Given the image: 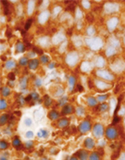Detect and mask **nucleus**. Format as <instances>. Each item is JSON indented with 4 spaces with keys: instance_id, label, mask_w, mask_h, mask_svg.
Listing matches in <instances>:
<instances>
[{
    "instance_id": "1",
    "label": "nucleus",
    "mask_w": 125,
    "mask_h": 160,
    "mask_svg": "<svg viewBox=\"0 0 125 160\" xmlns=\"http://www.w3.org/2000/svg\"><path fill=\"white\" fill-rule=\"evenodd\" d=\"M117 135H118L117 130L113 127H110L106 131V136L110 139H114L117 136Z\"/></svg>"
},
{
    "instance_id": "2",
    "label": "nucleus",
    "mask_w": 125,
    "mask_h": 160,
    "mask_svg": "<svg viewBox=\"0 0 125 160\" xmlns=\"http://www.w3.org/2000/svg\"><path fill=\"white\" fill-rule=\"evenodd\" d=\"M75 156H77L80 160H89V153H88V151H86V150H79L77 153H76V155Z\"/></svg>"
},
{
    "instance_id": "3",
    "label": "nucleus",
    "mask_w": 125,
    "mask_h": 160,
    "mask_svg": "<svg viewBox=\"0 0 125 160\" xmlns=\"http://www.w3.org/2000/svg\"><path fill=\"white\" fill-rule=\"evenodd\" d=\"M93 132H94V135L97 137H100L103 135V127L101 125H100L99 124H97L93 128Z\"/></svg>"
},
{
    "instance_id": "4",
    "label": "nucleus",
    "mask_w": 125,
    "mask_h": 160,
    "mask_svg": "<svg viewBox=\"0 0 125 160\" xmlns=\"http://www.w3.org/2000/svg\"><path fill=\"white\" fill-rule=\"evenodd\" d=\"M94 146H95V143H94V141H93L92 138L88 137V138L85 139V141H84V147L87 149H92L94 147Z\"/></svg>"
},
{
    "instance_id": "5",
    "label": "nucleus",
    "mask_w": 125,
    "mask_h": 160,
    "mask_svg": "<svg viewBox=\"0 0 125 160\" xmlns=\"http://www.w3.org/2000/svg\"><path fill=\"white\" fill-rule=\"evenodd\" d=\"M12 145L13 147L16 148V149H21L22 148V144H21V141H20V138H18L17 136H16L14 139H13V142H12Z\"/></svg>"
},
{
    "instance_id": "6",
    "label": "nucleus",
    "mask_w": 125,
    "mask_h": 160,
    "mask_svg": "<svg viewBox=\"0 0 125 160\" xmlns=\"http://www.w3.org/2000/svg\"><path fill=\"white\" fill-rule=\"evenodd\" d=\"M47 136H48V132L47 130H45V129H41L38 133V136L41 137V138H46V137H47Z\"/></svg>"
},
{
    "instance_id": "7",
    "label": "nucleus",
    "mask_w": 125,
    "mask_h": 160,
    "mask_svg": "<svg viewBox=\"0 0 125 160\" xmlns=\"http://www.w3.org/2000/svg\"><path fill=\"white\" fill-rule=\"evenodd\" d=\"M89 128H90V125H89L88 123H82V125L80 126V129H81V131L82 133L88 131V130H89Z\"/></svg>"
},
{
    "instance_id": "8",
    "label": "nucleus",
    "mask_w": 125,
    "mask_h": 160,
    "mask_svg": "<svg viewBox=\"0 0 125 160\" xmlns=\"http://www.w3.org/2000/svg\"><path fill=\"white\" fill-rule=\"evenodd\" d=\"M89 160H100V154L97 152L92 153L91 155H89Z\"/></svg>"
},
{
    "instance_id": "9",
    "label": "nucleus",
    "mask_w": 125,
    "mask_h": 160,
    "mask_svg": "<svg viewBox=\"0 0 125 160\" xmlns=\"http://www.w3.org/2000/svg\"><path fill=\"white\" fill-rule=\"evenodd\" d=\"M7 147H8V144H7V142L2 140L1 143H0V148H1V150H5V149H6Z\"/></svg>"
},
{
    "instance_id": "10",
    "label": "nucleus",
    "mask_w": 125,
    "mask_h": 160,
    "mask_svg": "<svg viewBox=\"0 0 125 160\" xmlns=\"http://www.w3.org/2000/svg\"><path fill=\"white\" fill-rule=\"evenodd\" d=\"M59 125L60 127H65L66 125H68V120L61 119L59 122Z\"/></svg>"
},
{
    "instance_id": "11",
    "label": "nucleus",
    "mask_w": 125,
    "mask_h": 160,
    "mask_svg": "<svg viewBox=\"0 0 125 160\" xmlns=\"http://www.w3.org/2000/svg\"><path fill=\"white\" fill-rule=\"evenodd\" d=\"M33 146H34V144H33V142H32V141H28V142L25 144L24 147H25V148H27V149H29V148H31Z\"/></svg>"
},
{
    "instance_id": "12",
    "label": "nucleus",
    "mask_w": 125,
    "mask_h": 160,
    "mask_svg": "<svg viewBox=\"0 0 125 160\" xmlns=\"http://www.w3.org/2000/svg\"><path fill=\"white\" fill-rule=\"evenodd\" d=\"M58 117H59V115H58L57 113H55V112H52V113L49 114V118H50L51 120L56 119Z\"/></svg>"
},
{
    "instance_id": "13",
    "label": "nucleus",
    "mask_w": 125,
    "mask_h": 160,
    "mask_svg": "<svg viewBox=\"0 0 125 160\" xmlns=\"http://www.w3.org/2000/svg\"><path fill=\"white\" fill-rule=\"evenodd\" d=\"M6 120H7V116H6V115L4 116V115H3V116L1 117V125H3L6 122Z\"/></svg>"
},
{
    "instance_id": "14",
    "label": "nucleus",
    "mask_w": 125,
    "mask_h": 160,
    "mask_svg": "<svg viewBox=\"0 0 125 160\" xmlns=\"http://www.w3.org/2000/svg\"><path fill=\"white\" fill-rule=\"evenodd\" d=\"M31 22H32V19H28V21L27 22V24H26V27H25L26 30H28V29L29 28V27L31 26Z\"/></svg>"
},
{
    "instance_id": "15",
    "label": "nucleus",
    "mask_w": 125,
    "mask_h": 160,
    "mask_svg": "<svg viewBox=\"0 0 125 160\" xmlns=\"http://www.w3.org/2000/svg\"><path fill=\"white\" fill-rule=\"evenodd\" d=\"M26 136H27L28 138H31V137L33 136V133H32L31 131H28V132L26 134Z\"/></svg>"
},
{
    "instance_id": "16",
    "label": "nucleus",
    "mask_w": 125,
    "mask_h": 160,
    "mask_svg": "<svg viewBox=\"0 0 125 160\" xmlns=\"http://www.w3.org/2000/svg\"><path fill=\"white\" fill-rule=\"evenodd\" d=\"M8 78H9V79H14V78H15V76H14L13 73H10V74L8 75Z\"/></svg>"
},
{
    "instance_id": "17",
    "label": "nucleus",
    "mask_w": 125,
    "mask_h": 160,
    "mask_svg": "<svg viewBox=\"0 0 125 160\" xmlns=\"http://www.w3.org/2000/svg\"><path fill=\"white\" fill-rule=\"evenodd\" d=\"M74 7H75V6H74L73 5H70V6H68V9H67V10H71V11H73V10H74Z\"/></svg>"
},
{
    "instance_id": "18",
    "label": "nucleus",
    "mask_w": 125,
    "mask_h": 160,
    "mask_svg": "<svg viewBox=\"0 0 125 160\" xmlns=\"http://www.w3.org/2000/svg\"><path fill=\"white\" fill-rule=\"evenodd\" d=\"M70 160H80V158H79L77 156H73V157H71Z\"/></svg>"
},
{
    "instance_id": "19",
    "label": "nucleus",
    "mask_w": 125,
    "mask_h": 160,
    "mask_svg": "<svg viewBox=\"0 0 125 160\" xmlns=\"http://www.w3.org/2000/svg\"><path fill=\"white\" fill-rule=\"evenodd\" d=\"M26 124H27V125H31V120H26Z\"/></svg>"
},
{
    "instance_id": "20",
    "label": "nucleus",
    "mask_w": 125,
    "mask_h": 160,
    "mask_svg": "<svg viewBox=\"0 0 125 160\" xmlns=\"http://www.w3.org/2000/svg\"><path fill=\"white\" fill-rule=\"evenodd\" d=\"M34 50L38 51V53H39V54H42V50H40V49H38L37 47H34Z\"/></svg>"
},
{
    "instance_id": "21",
    "label": "nucleus",
    "mask_w": 125,
    "mask_h": 160,
    "mask_svg": "<svg viewBox=\"0 0 125 160\" xmlns=\"http://www.w3.org/2000/svg\"><path fill=\"white\" fill-rule=\"evenodd\" d=\"M40 160H49L47 158H45V157H43V158H41V159Z\"/></svg>"
},
{
    "instance_id": "22",
    "label": "nucleus",
    "mask_w": 125,
    "mask_h": 160,
    "mask_svg": "<svg viewBox=\"0 0 125 160\" xmlns=\"http://www.w3.org/2000/svg\"><path fill=\"white\" fill-rule=\"evenodd\" d=\"M79 90L80 91H82V86L81 85H79Z\"/></svg>"
},
{
    "instance_id": "23",
    "label": "nucleus",
    "mask_w": 125,
    "mask_h": 160,
    "mask_svg": "<svg viewBox=\"0 0 125 160\" xmlns=\"http://www.w3.org/2000/svg\"><path fill=\"white\" fill-rule=\"evenodd\" d=\"M122 160H125V157H123V158H122Z\"/></svg>"
}]
</instances>
